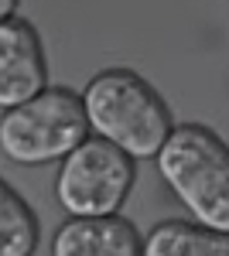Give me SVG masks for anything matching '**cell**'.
Wrapping results in <instances>:
<instances>
[{"instance_id": "6da1fadb", "label": "cell", "mask_w": 229, "mask_h": 256, "mask_svg": "<svg viewBox=\"0 0 229 256\" xmlns=\"http://www.w3.org/2000/svg\"><path fill=\"white\" fill-rule=\"evenodd\" d=\"M82 106L96 137L110 140L134 160L157 158L174 130L164 99L130 68L99 72L82 89Z\"/></svg>"}, {"instance_id": "7a4b0ae2", "label": "cell", "mask_w": 229, "mask_h": 256, "mask_svg": "<svg viewBox=\"0 0 229 256\" xmlns=\"http://www.w3.org/2000/svg\"><path fill=\"white\" fill-rule=\"evenodd\" d=\"M157 171L198 226L229 232V144L215 130L174 126L157 154Z\"/></svg>"}, {"instance_id": "3957f363", "label": "cell", "mask_w": 229, "mask_h": 256, "mask_svg": "<svg viewBox=\"0 0 229 256\" xmlns=\"http://www.w3.org/2000/svg\"><path fill=\"white\" fill-rule=\"evenodd\" d=\"M89 140V120L82 96L72 89H45L0 116V150L14 164L65 160L79 144Z\"/></svg>"}, {"instance_id": "277c9868", "label": "cell", "mask_w": 229, "mask_h": 256, "mask_svg": "<svg viewBox=\"0 0 229 256\" xmlns=\"http://www.w3.org/2000/svg\"><path fill=\"white\" fill-rule=\"evenodd\" d=\"M134 158L103 137H89L62 160L55 178L58 205L72 218L116 216L134 188Z\"/></svg>"}, {"instance_id": "5b68a950", "label": "cell", "mask_w": 229, "mask_h": 256, "mask_svg": "<svg viewBox=\"0 0 229 256\" xmlns=\"http://www.w3.org/2000/svg\"><path fill=\"white\" fill-rule=\"evenodd\" d=\"M45 92V52L38 31L21 18L0 20V106L14 110Z\"/></svg>"}, {"instance_id": "8992f818", "label": "cell", "mask_w": 229, "mask_h": 256, "mask_svg": "<svg viewBox=\"0 0 229 256\" xmlns=\"http://www.w3.org/2000/svg\"><path fill=\"white\" fill-rule=\"evenodd\" d=\"M52 256H144V236L123 216L69 218L52 239Z\"/></svg>"}, {"instance_id": "52a82bcc", "label": "cell", "mask_w": 229, "mask_h": 256, "mask_svg": "<svg viewBox=\"0 0 229 256\" xmlns=\"http://www.w3.org/2000/svg\"><path fill=\"white\" fill-rule=\"evenodd\" d=\"M144 256H229V232L171 218L147 232Z\"/></svg>"}, {"instance_id": "ba28073f", "label": "cell", "mask_w": 229, "mask_h": 256, "mask_svg": "<svg viewBox=\"0 0 229 256\" xmlns=\"http://www.w3.org/2000/svg\"><path fill=\"white\" fill-rule=\"evenodd\" d=\"M41 222L35 208L0 178V256H35Z\"/></svg>"}, {"instance_id": "9c48e42d", "label": "cell", "mask_w": 229, "mask_h": 256, "mask_svg": "<svg viewBox=\"0 0 229 256\" xmlns=\"http://www.w3.org/2000/svg\"><path fill=\"white\" fill-rule=\"evenodd\" d=\"M14 7H18V0H0V20L14 18Z\"/></svg>"}]
</instances>
